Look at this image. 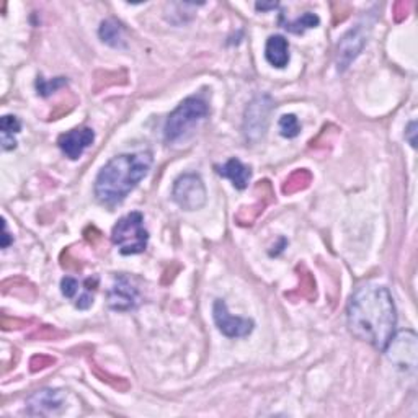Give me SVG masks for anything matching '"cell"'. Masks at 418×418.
I'll use <instances>...</instances> for the list:
<instances>
[{
	"instance_id": "obj_1",
	"label": "cell",
	"mask_w": 418,
	"mask_h": 418,
	"mask_svg": "<svg viewBox=\"0 0 418 418\" xmlns=\"http://www.w3.org/2000/svg\"><path fill=\"white\" fill-rule=\"evenodd\" d=\"M347 320L354 337L384 352L396 335L397 312L392 294L386 286L373 283L357 288L348 301Z\"/></svg>"
},
{
	"instance_id": "obj_2",
	"label": "cell",
	"mask_w": 418,
	"mask_h": 418,
	"mask_svg": "<svg viewBox=\"0 0 418 418\" xmlns=\"http://www.w3.org/2000/svg\"><path fill=\"white\" fill-rule=\"evenodd\" d=\"M152 165L151 152L121 154L100 170L95 195L105 204H118L136 188Z\"/></svg>"
},
{
	"instance_id": "obj_3",
	"label": "cell",
	"mask_w": 418,
	"mask_h": 418,
	"mask_svg": "<svg viewBox=\"0 0 418 418\" xmlns=\"http://www.w3.org/2000/svg\"><path fill=\"white\" fill-rule=\"evenodd\" d=\"M208 114V105L204 100L190 97L181 102L167 119L163 134L169 142H175L190 133L201 119Z\"/></svg>"
},
{
	"instance_id": "obj_4",
	"label": "cell",
	"mask_w": 418,
	"mask_h": 418,
	"mask_svg": "<svg viewBox=\"0 0 418 418\" xmlns=\"http://www.w3.org/2000/svg\"><path fill=\"white\" fill-rule=\"evenodd\" d=\"M112 240L118 245L123 255H136L142 253L147 247L149 234L144 229V218L141 213L134 211L124 216L117 223L112 232Z\"/></svg>"
},
{
	"instance_id": "obj_5",
	"label": "cell",
	"mask_w": 418,
	"mask_h": 418,
	"mask_svg": "<svg viewBox=\"0 0 418 418\" xmlns=\"http://www.w3.org/2000/svg\"><path fill=\"white\" fill-rule=\"evenodd\" d=\"M384 352L387 353L389 359H391L397 368L403 369L405 373L415 374L418 343L417 335L413 334V331L405 330L401 331L398 335H394Z\"/></svg>"
},
{
	"instance_id": "obj_6",
	"label": "cell",
	"mask_w": 418,
	"mask_h": 418,
	"mask_svg": "<svg viewBox=\"0 0 418 418\" xmlns=\"http://www.w3.org/2000/svg\"><path fill=\"white\" fill-rule=\"evenodd\" d=\"M273 110V102L268 95H260L253 98L245 112L244 134L250 142H258L265 136V131L270 121V113Z\"/></svg>"
},
{
	"instance_id": "obj_7",
	"label": "cell",
	"mask_w": 418,
	"mask_h": 418,
	"mask_svg": "<svg viewBox=\"0 0 418 418\" xmlns=\"http://www.w3.org/2000/svg\"><path fill=\"white\" fill-rule=\"evenodd\" d=\"M206 186L200 175L185 174L175 180L174 200L180 208L186 211L201 209L206 204Z\"/></svg>"
},
{
	"instance_id": "obj_8",
	"label": "cell",
	"mask_w": 418,
	"mask_h": 418,
	"mask_svg": "<svg viewBox=\"0 0 418 418\" xmlns=\"http://www.w3.org/2000/svg\"><path fill=\"white\" fill-rule=\"evenodd\" d=\"M213 315L218 329L223 331L225 337H230V338L247 337L248 334H252L253 325H255L252 319H244V317L230 315L227 304L221 299L214 302Z\"/></svg>"
},
{
	"instance_id": "obj_9",
	"label": "cell",
	"mask_w": 418,
	"mask_h": 418,
	"mask_svg": "<svg viewBox=\"0 0 418 418\" xmlns=\"http://www.w3.org/2000/svg\"><path fill=\"white\" fill-rule=\"evenodd\" d=\"M368 33H369V25L359 23L350 30L338 43V51H337V66L338 70H345L347 67L352 64L354 57H357L368 41Z\"/></svg>"
},
{
	"instance_id": "obj_10",
	"label": "cell",
	"mask_w": 418,
	"mask_h": 418,
	"mask_svg": "<svg viewBox=\"0 0 418 418\" xmlns=\"http://www.w3.org/2000/svg\"><path fill=\"white\" fill-rule=\"evenodd\" d=\"M253 193L258 196L257 203L250 206H242V208L239 209V213L235 214V223L239 225H252L258 219V216L265 211L267 206L275 200V193H273L271 184L268 180L258 181Z\"/></svg>"
},
{
	"instance_id": "obj_11",
	"label": "cell",
	"mask_w": 418,
	"mask_h": 418,
	"mask_svg": "<svg viewBox=\"0 0 418 418\" xmlns=\"http://www.w3.org/2000/svg\"><path fill=\"white\" fill-rule=\"evenodd\" d=\"M137 290L131 285L126 276L114 278L113 286L108 291V306L113 311H131L137 306Z\"/></svg>"
},
{
	"instance_id": "obj_12",
	"label": "cell",
	"mask_w": 418,
	"mask_h": 418,
	"mask_svg": "<svg viewBox=\"0 0 418 418\" xmlns=\"http://www.w3.org/2000/svg\"><path fill=\"white\" fill-rule=\"evenodd\" d=\"M95 139V133L90 128H79V129H72L69 133L61 134L59 139H57V144H59L61 151L66 154L70 161H77L84 151L87 147H90L94 144Z\"/></svg>"
},
{
	"instance_id": "obj_13",
	"label": "cell",
	"mask_w": 418,
	"mask_h": 418,
	"mask_svg": "<svg viewBox=\"0 0 418 418\" xmlns=\"http://www.w3.org/2000/svg\"><path fill=\"white\" fill-rule=\"evenodd\" d=\"M62 405H64L62 391L45 389L28 398V413L30 415H52V413L59 412Z\"/></svg>"
},
{
	"instance_id": "obj_14",
	"label": "cell",
	"mask_w": 418,
	"mask_h": 418,
	"mask_svg": "<svg viewBox=\"0 0 418 418\" xmlns=\"http://www.w3.org/2000/svg\"><path fill=\"white\" fill-rule=\"evenodd\" d=\"M216 172H218L221 177H225V179L232 181V185L237 190L247 188L250 177H252V172H250L248 167L244 165V163L235 157L230 158L227 163H224V165L216 167Z\"/></svg>"
},
{
	"instance_id": "obj_15",
	"label": "cell",
	"mask_w": 418,
	"mask_h": 418,
	"mask_svg": "<svg viewBox=\"0 0 418 418\" xmlns=\"http://www.w3.org/2000/svg\"><path fill=\"white\" fill-rule=\"evenodd\" d=\"M265 57L273 67H278V69L286 67L288 62H290V46H288V41L285 38L280 35L268 38Z\"/></svg>"
},
{
	"instance_id": "obj_16",
	"label": "cell",
	"mask_w": 418,
	"mask_h": 418,
	"mask_svg": "<svg viewBox=\"0 0 418 418\" xmlns=\"http://www.w3.org/2000/svg\"><path fill=\"white\" fill-rule=\"evenodd\" d=\"M296 271H297V280H299V285H297L296 291L286 292V297L294 299L292 302H296L297 299L315 301L317 288H315V280H314V276H312V273L307 270L304 265L297 267Z\"/></svg>"
},
{
	"instance_id": "obj_17",
	"label": "cell",
	"mask_w": 418,
	"mask_h": 418,
	"mask_svg": "<svg viewBox=\"0 0 418 418\" xmlns=\"http://www.w3.org/2000/svg\"><path fill=\"white\" fill-rule=\"evenodd\" d=\"M312 184V174L307 169H299L288 177L285 180V184L281 186L283 195H294L299 193V191H304L311 186Z\"/></svg>"
},
{
	"instance_id": "obj_18",
	"label": "cell",
	"mask_w": 418,
	"mask_h": 418,
	"mask_svg": "<svg viewBox=\"0 0 418 418\" xmlns=\"http://www.w3.org/2000/svg\"><path fill=\"white\" fill-rule=\"evenodd\" d=\"M320 20L319 17L315 15V13H311L307 12L304 13L302 17H297L296 20H286L285 17L280 15V25L285 28V30L291 31V33H296V35H302L306 30H311V28H315L317 25H319Z\"/></svg>"
},
{
	"instance_id": "obj_19",
	"label": "cell",
	"mask_w": 418,
	"mask_h": 418,
	"mask_svg": "<svg viewBox=\"0 0 418 418\" xmlns=\"http://www.w3.org/2000/svg\"><path fill=\"white\" fill-rule=\"evenodd\" d=\"M100 38L103 43H107L112 47H124L123 28L114 20H105L100 25Z\"/></svg>"
},
{
	"instance_id": "obj_20",
	"label": "cell",
	"mask_w": 418,
	"mask_h": 418,
	"mask_svg": "<svg viewBox=\"0 0 418 418\" xmlns=\"http://www.w3.org/2000/svg\"><path fill=\"white\" fill-rule=\"evenodd\" d=\"M280 133L283 137L292 139L301 133V124L294 114H283L280 119Z\"/></svg>"
},
{
	"instance_id": "obj_21",
	"label": "cell",
	"mask_w": 418,
	"mask_h": 418,
	"mask_svg": "<svg viewBox=\"0 0 418 418\" xmlns=\"http://www.w3.org/2000/svg\"><path fill=\"white\" fill-rule=\"evenodd\" d=\"M66 84H67V80L64 79V77H57V79H52L50 82L43 79V77H38L36 89H38V94H40L41 97H50L51 94H54L56 90L64 87Z\"/></svg>"
},
{
	"instance_id": "obj_22",
	"label": "cell",
	"mask_w": 418,
	"mask_h": 418,
	"mask_svg": "<svg viewBox=\"0 0 418 418\" xmlns=\"http://www.w3.org/2000/svg\"><path fill=\"white\" fill-rule=\"evenodd\" d=\"M92 369H94V373H95V376H97L100 381H103V382H107V384H110V386L112 387H114V389H118V391H121V392H126L128 389H129V384H128V381L124 378H118V376H112V374H108V373H103L102 369L100 368H97V366H92Z\"/></svg>"
},
{
	"instance_id": "obj_23",
	"label": "cell",
	"mask_w": 418,
	"mask_h": 418,
	"mask_svg": "<svg viewBox=\"0 0 418 418\" xmlns=\"http://www.w3.org/2000/svg\"><path fill=\"white\" fill-rule=\"evenodd\" d=\"M64 335H67L66 331H61L57 330L56 327H51V325H43L38 329L35 334L30 335V338H38V340H56V338H61L64 337Z\"/></svg>"
},
{
	"instance_id": "obj_24",
	"label": "cell",
	"mask_w": 418,
	"mask_h": 418,
	"mask_svg": "<svg viewBox=\"0 0 418 418\" xmlns=\"http://www.w3.org/2000/svg\"><path fill=\"white\" fill-rule=\"evenodd\" d=\"M0 129H2V136H12L15 133H20L22 129V123L18 121L17 117H12V114H6L0 121Z\"/></svg>"
},
{
	"instance_id": "obj_25",
	"label": "cell",
	"mask_w": 418,
	"mask_h": 418,
	"mask_svg": "<svg viewBox=\"0 0 418 418\" xmlns=\"http://www.w3.org/2000/svg\"><path fill=\"white\" fill-rule=\"evenodd\" d=\"M54 363H56V358L47 357V354H36V357H33L30 361V371L38 373V371H41V369L52 366Z\"/></svg>"
},
{
	"instance_id": "obj_26",
	"label": "cell",
	"mask_w": 418,
	"mask_h": 418,
	"mask_svg": "<svg viewBox=\"0 0 418 418\" xmlns=\"http://www.w3.org/2000/svg\"><path fill=\"white\" fill-rule=\"evenodd\" d=\"M79 288H80L79 281H77L75 278H72V276H66L64 280L61 281L62 294H64L66 297H69V299H74L77 292H79Z\"/></svg>"
},
{
	"instance_id": "obj_27",
	"label": "cell",
	"mask_w": 418,
	"mask_h": 418,
	"mask_svg": "<svg viewBox=\"0 0 418 418\" xmlns=\"http://www.w3.org/2000/svg\"><path fill=\"white\" fill-rule=\"evenodd\" d=\"M408 12H410V3L408 2H397L394 6V20L396 22H402L408 17Z\"/></svg>"
},
{
	"instance_id": "obj_28",
	"label": "cell",
	"mask_w": 418,
	"mask_h": 418,
	"mask_svg": "<svg viewBox=\"0 0 418 418\" xmlns=\"http://www.w3.org/2000/svg\"><path fill=\"white\" fill-rule=\"evenodd\" d=\"M30 325V320H20V319H8V317H2V329L12 330V329H23V327Z\"/></svg>"
},
{
	"instance_id": "obj_29",
	"label": "cell",
	"mask_w": 418,
	"mask_h": 418,
	"mask_svg": "<svg viewBox=\"0 0 418 418\" xmlns=\"http://www.w3.org/2000/svg\"><path fill=\"white\" fill-rule=\"evenodd\" d=\"M415 128H417V123L412 121L410 124H408V131H407V139L410 141L412 147H417V141H415Z\"/></svg>"
},
{
	"instance_id": "obj_30",
	"label": "cell",
	"mask_w": 418,
	"mask_h": 418,
	"mask_svg": "<svg viewBox=\"0 0 418 418\" xmlns=\"http://www.w3.org/2000/svg\"><path fill=\"white\" fill-rule=\"evenodd\" d=\"M85 239H87L92 245H95V244H97V240H102V234H100L97 230L95 235H92V229L87 227V230H85Z\"/></svg>"
},
{
	"instance_id": "obj_31",
	"label": "cell",
	"mask_w": 418,
	"mask_h": 418,
	"mask_svg": "<svg viewBox=\"0 0 418 418\" xmlns=\"http://www.w3.org/2000/svg\"><path fill=\"white\" fill-rule=\"evenodd\" d=\"M10 237H8V230H7V224H6V221H3V240H2V247L3 248H7L8 247V244H10Z\"/></svg>"
},
{
	"instance_id": "obj_32",
	"label": "cell",
	"mask_w": 418,
	"mask_h": 418,
	"mask_svg": "<svg viewBox=\"0 0 418 418\" xmlns=\"http://www.w3.org/2000/svg\"><path fill=\"white\" fill-rule=\"evenodd\" d=\"M278 3H257L258 10H267V8H276Z\"/></svg>"
}]
</instances>
